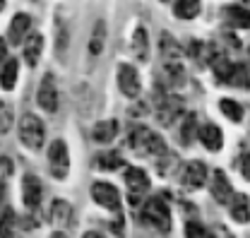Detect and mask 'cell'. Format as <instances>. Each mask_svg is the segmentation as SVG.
Returning a JSON list of instances; mask_svg holds the SVG:
<instances>
[{
	"label": "cell",
	"instance_id": "cell-35",
	"mask_svg": "<svg viewBox=\"0 0 250 238\" xmlns=\"http://www.w3.org/2000/svg\"><path fill=\"white\" fill-rule=\"evenodd\" d=\"M241 173H243L246 180H250V151H246V154L241 156Z\"/></svg>",
	"mask_w": 250,
	"mask_h": 238
},
{
	"label": "cell",
	"instance_id": "cell-18",
	"mask_svg": "<svg viewBox=\"0 0 250 238\" xmlns=\"http://www.w3.org/2000/svg\"><path fill=\"white\" fill-rule=\"evenodd\" d=\"M224 17L236 29H250V7H246V5H226Z\"/></svg>",
	"mask_w": 250,
	"mask_h": 238
},
{
	"label": "cell",
	"instance_id": "cell-22",
	"mask_svg": "<svg viewBox=\"0 0 250 238\" xmlns=\"http://www.w3.org/2000/svg\"><path fill=\"white\" fill-rule=\"evenodd\" d=\"M104 46H106V20H96L89 36V56L99 58L104 53Z\"/></svg>",
	"mask_w": 250,
	"mask_h": 238
},
{
	"label": "cell",
	"instance_id": "cell-36",
	"mask_svg": "<svg viewBox=\"0 0 250 238\" xmlns=\"http://www.w3.org/2000/svg\"><path fill=\"white\" fill-rule=\"evenodd\" d=\"M130 116H137V118H140V116H147V106H145V104H137V108L132 106V108H130Z\"/></svg>",
	"mask_w": 250,
	"mask_h": 238
},
{
	"label": "cell",
	"instance_id": "cell-30",
	"mask_svg": "<svg viewBox=\"0 0 250 238\" xmlns=\"http://www.w3.org/2000/svg\"><path fill=\"white\" fill-rule=\"evenodd\" d=\"M219 108H221V113L231 120V123H241V120H243V113H246L243 106H241L238 101H233V99H221V101H219Z\"/></svg>",
	"mask_w": 250,
	"mask_h": 238
},
{
	"label": "cell",
	"instance_id": "cell-17",
	"mask_svg": "<svg viewBox=\"0 0 250 238\" xmlns=\"http://www.w3.org/2000/svg\"><path fill=\"white\" fill-rule=\"evenodd\" d=\"M159 53L164 56L166 63H178L183 56V46L168 34V31H161L159 34Z\"/></svg>",
	"mask_w": 250,
	"mask_h": 238
},
{
	"label": "cell",
	"instance_id": "cell-2",
	"mask_svg": "<svg viewBox=\"0 0 250 238\" xmlns=\"http://www.w3.org/2000/svg\"><path fill=\"white\" fill-rule=\"evenodd\" d=\"M17 130H20L17 132L20 135V142L27 149L39 151V149L43 147V142H46V125H43V120H39L34 113H24L20 118V128Z\"/></svg>",
	"mask_w": 250,
	"mask_h": 238
},
{
	"label": "cell",
	"instance_id": "cell-19",
	"mask_svg": "<svg viewBox=\"0 0 250 238\" xmlns=\"http://www.w3.org/2000/svg\"><path fill=\"white\" fill-rule=\"evenodd\" d=\"M116 135H118V120H113V118L99 120V123L92 128V137H94V142H99V145L113 142Z\"/></svg>",
	"mask_w": 250,
	"mask_h": 238
},
{
	"label": "cell",
	"instance_id": "cell-1",
	"mask_svg": "<svg viewBox=\"0 0 250 238\" xmlns=\"http://www.w3.org/2000/svg\"><path fill=\"white\" fill-rule=\"evenodd\" d=\"M127 145L135 149L137 154H152V156H164V154H166V142H164V137L156 135L154 130L145 128V125L130 130Z\"/></svg>",
	"mask_w": 250,
	"mask_h": 238
},
{
	"label": "cell",
	"instance_id": "cell-10",
	"mask_svg": "<svg viewBox=\"0 0 250 238\" xmlns=\"http://www.w3.org/2000/svg\"><path fill=\"white\" fill-rule=\"evenodd\" d=\"M125 185H127V190H130V202L135 205L147 190H149V185H152V180L147 176V171L145 169H137V166H132V169H127L125 171Z\"/></svg>",
	"mask_w": 250,
	"mask_h": 238
},
{
	"label": "cell",
	"instance_id": "cell-12",
	"mask_svg": "<svg viewBox=\"0 0 250 238\" xmlns=\"http://www.w3.org/2000/svg\"><path fill=\"white\" fill-rule=\"evenodd\" d=\"M41 197H43V185H41L39 176L27 173V176L22 178V202H24V207L36 209L41 205Z\"/></svg>",
	"mask_w": 250,
	"mask_h": 238
},
{
	"label": "cell",
	"instance_id": "cell-14",
	"mask_svg": "<svg viewBox=\"0 0 250 238\" xmlns=\"http://www.w3.org/2000/svg\"><path fill=\"white\" fill-rule=\"evenodd\" d=\"M48 221L56 231L65 229L70 221H72V205L67 200H53L51 209H48Z\"/></svg>",
	"mask_w": 250,
	"mask_h": 238
},
{
	"label": "cell",
	"instance_id": "cell-42",
	"mask_svg": "<svg viewBox=\"0 0 250 238\" xmlns=\"http://www.w3.org/2000/svg\"><path fill=\"white\" fill-rule=\"evenodd\" d=\"M241 2H243V5H246V7H250V0H241Z\"/></svg>",
	"mask_w": 250,
	"mask_h": 238
},
{
	"label": "cell",
	"instance_id": "cell-11",
	"mask_svg": "<svg viewBox=\"0 0 250 238\" xmlns=\"http://www.w3.org/2000/svg\"><path fill=\"white\" fill-rule=\"evenodd\" d=\"M29 34H31V17L27 12H17L10 20V27H7V43L20 46V43H24V39Z\"/></svg>",
	"mask_w": 250,
	"mask_h": 238
},
{
	"label": "cell",
	"instance_id": "cell-37",
	"mask_svg": "<svg viewBox=\"0 0 250 238\" xmlns=\"http://www.w3.org/2000/svg\"><path fill=\"white\" fill-rule=\"evenodd\" d=\"M7 56V39H0V60Z\"/></svg>",
	"mask_w": 250,
	"mask_h": 238
},
{
	"label": "cell",
	"instance_id": "cell-16",
	"mask_svg": "<svg viewBox=\"0 0 250 238\" xmlns=\"http://www.w3.org/2000/svg\"><path fill=\"white\" fill-rule=\"evenodd\" d=\"M200 142H202V147L209 149V151H219V149L224 147V132H221V128L214 125V123H205L202 128H200Z\"/></svg>",
	"mask_w": 250,
	"mask_h": 238
},
{
	"label": "cell",
	"instance_id": "cell-15",
	"mask_svg": "<svg viewBox=\"0 0 250 238\" xmlns=\"http://www.w3.org/2000/svg\"><path fill=\"white\" fill-rule=\"evenodd\" d=\"M41 51H43V36L39 31H31L29 36L24 39L22 43V56H24V63L29 67H36L39 60H41Z\"/></svg>",
	"mask_w": 250,
	"mask_h": 238
},
{
	"label": "cell",
	"instance_id": "cell-29",
	"mask_svg": "<svg viewBox=\"0 0 250 238\" xmlns=\"http://www.w3.org/2000/svg\"><path fill=\"white\" fill-rule=\"evenodd\" d=\"M0 238H17V216H15V209H5L0 214Z\"/></svg>",
	"mask_w": 250,
	"mask_h": 238
},
{
	"label": "cell",
	"instance_id": "cell-20",
	"mask_svg": "<svg viewBox=\"0 0 250 238\" xmlns=\"http://www.w3.org/2000/svg\"><path fill=\"white\" fill-rule=\"evenodd\" d=\"M229 214H231V219H233V221L246 224V221L250 219V200H248V195H243V193H233V197H231V202H229Z\"/></svg>",
	"mask_w": 250,
	"mask_h": 238
},
{
	"label": "cell",
	"instance_id": "cell-27",
	"mask_svg": "<svg viewBox=\"0 0 250 238\" xmlns=\"http://www.w3.org/2000/svg\"><path fill=\"white\" fill-rule=\"evenodd\" d=\"M231 87H238V89H250V72L243 63H233V70L229 75V82Z\"/></svg>",
	"mask_w": 250,
	"mask_h": 238
},
{
	"label": "cell",
	"instance_id": "cell-33",
	"mask_svg": "<svg viewBox=\"0 0 250 238\" xmlns=\"http://www.w3.org/2000/svg\"><path fill=\"white\" fill-rule=\"evenodd\" d=\"M12 171H15V166H12V161L7 159V156H0V180L5 183V180L12 176Z\"/></svg>",
	"mask_w": 250,
	"mask_h": 238
},
{
	"label": "cell",
	"instance_id": "cell-7",
	"mask_svg": "<svg viewBox=\"0 0 250 238\" xmlns=\"http://www.w3.org/2000/svg\"><path fill=\"white\" fill-rule=\"evenodd\" d=\"M118 89L127 99H140L142 80H140V72L135 70V65H130V63H121L118 65Z\"/></svg>",
	"mask_w": 250,
	"mask_h": 238
},
{
	"label": "cell",
	"instance_id": "cell-38",
	"mask_svg": "<svg viewBox=\"0 0 250 238\" xmlns=\"http://www.w3.org/2000/svg\"><path fill=\"white\" fill-rule=\"evenodd\" d=\"M82 238H106V236H104V234H99V231H87Z\"/></svg>",
	"mask_w": 250,
	"mask_h": 238
},
{
	"label": "cell",
	"instance_id": "cell-4",
	"mask_svg": "<svg viewBox=\"0 0 250 238\" xmlns=\"http://www.w3.org/2000/svg\"><path fill=\"white\" fill-rule=\"evenodd\" d=\"M48 169H51L53 178H67V173H70V151H67L65 140H53L48 145Z\"/></svg>",
	"mask_w": 250,
	"mask_h": 238
},
{
	"label": "cell",
	"instance_id": "cell-3",
	"mask_svg": "<svg viewBox=\"0 0 250 238\" xmlns=\"http://www.w3.org/2000/svg\"><path fill=\"white\" fill-rule=\"evenodd\" d=\"M142 221L147 226L156 229L159 234H168L171 231V209L168 205L161 200V197H149L145 202V209H142Z\"/></svg>",
	"mask_w": 250,
	"mask_h": 238
},
{
	"label": "cell",
	"instance_id": "cell-25",
	"mask_svg": "<svg viewBox=\"0 0 250 238\" xmlns=\"http://www.w3.org/2000/svg\"><path fill=\"white\" fill-rule=\"evenodd\" d=\"M202 0H173V15L178 20H195L200 15Z\"/></svg>",
	"mask_w": 250,
	"mask_h": 238
},
{
	"label": "cell",
	"instance_id": "cell-23",
	"mask_svg": "<svg viewBox=\"0 0 250 238\" xmlns=\"http://www.w3.org/2000/svg\"><path fill=\"white\" fill-rule=\"evenodd\" d=\"M161 80L166 82V87H168V89H173V87L183 85V82H186V70H183V65H181V63H164Z\"/></svg>",
	"mask_w": 250,
	"mask_h": 238
},
{
	"label": "cell",
	"instance_id": "cell-32",
	"mask_svg": "<svg viewBox=\"0 0 250 238\" xmlns=\"http://www.w3.org/2000/svg\"><path fill=\"white\" fill-rule=\"evenodd\" d=\"M186 238H212V234H209L202 224H197V221H188Z\"/></svg>",
	"mask_w": 250,
	"mask_h": 238
},
{
	"label": "cell",
	"instance_id": "cell-39",
	"mask_svg": "<svg viewBox=\"0 0 250 238\" xmlns=\"http://www.w3.org/2000/svg\"><path fill=\"white\" fill-rule=\"evenodd\" d=\"M51 238H67V236H65L62 231H53V234H51Z\"/></svg>",
	"mask_w": 250,
	"mask_h": 238
},
{
	"label": "cell",
	"instance_id": "cell-40",
	"mask_svg": "<svg viewBox=\"0 0 250 238\" xmlns=\"http://www.w3.org/2000/svg\"><path fill=\"white\" fill-rule=\"evenodd\" d=\"M2 197H5V183L0 180V202H2Z\"/></svg>",
	"mask_w": 250,
	"mask_h": 238
},
{
	"label": "cell",
	"instance_id": "cell-28",
	"mask_svg": "<svg viewBox=\"0 0 250 238\" xmlns=\"http://www.w3.org/2000/svg\"><path fill=\"white\" fill-rule=\"evenodd\" d=\"M96 166L101 171H116V169H123L125 166V159L121 154H116V151H101L96 156Z\"/></svg>",
	"mask_w": 250,
	"mask_h": 238
},
{
	"label": "cell",
	"instance_id": "cell-9",
	"mask_svg": "<svg viewBox=\"0 0 250 238\" xmlns=\"http://www.w3.org/2000/svg\"><path fill=\"white\" fill-rule=\"evenodd\" d=\"M207 176H209V171H207L205 161H200V159L188 161L181 169V183L186 185L188 190H200L207 183Z\"/></svg>",
	"mask_w": 250,
	"mask_h": 238
},
{
	"label": "cell",
	"instance_id": "cell-43",
	"mask_svg": "<svg viewBox=\"0 0 250 238\" xmlns=\"http://www.w3.org/2000/svg\"><path fill=\"white\" fill-rule=\"evenodd\" d=\"M159 2H171V0H159Z\"/></svg>",
	"mask_w": 250,
	"mask_h": 238
},
{
	"label": "cell",
	"instance_id": "cell-44",
	"mask_svg": "<svg viewBox=\"0 0 250 238\" xmlns=\"http://www.w3.org/2000/svg\"><path fill=\"white\" fill-rule=\"evenodd\" d=\"M0 106H2V104H0Z\"/></svg>",
	"mask_w": 250,
	"mask_h": 238
},
{
	"label": "cell",
	"instance_id": "cell-6",
	"mask_svg": "<svg viewBox=\"0 0 250 238\" xmlns=\"http://www.w3.org/2000/svg\"><path fill=\"white\" fill-rule=\"evenodd\" d=\"M36 104L43 113H56L58 111V87H56V80L51 72L43 75V80L39 82V89H36Z\"/></svg>",
	"mask_w": 250,
	"mask_h": 238
},
{
	"label": "cell",
	"instance_id": "cell-41",
	"mask_svg": "<svg viewBox=\"0 0 250 238\" xmlns=\"http://www.w3.org/2000/svg\"><path fill=\"white\" fill-rule=\"evenodd\" d=\"M2 10H5V0H0V12H2Z\"/></svg>",
	"mask_w": 250,
	"mask_h": 238
},
{
	"label": "cell",
	"instance_id": "cell-5",
	"mask_svg": "<svg viewBox=\"0 0 250 238\" xmlns=\"http://www.w3.org/2000/svg\"><path fill=\"white\" fill-rule=\"evenodd\" d=\"M156 118L161 125H173L178 116L183 113V101L173 94H166V91H159V99H156Z\"/></svg>",
	"mask_w": 250,
	"mask_h": 238
},
{
	"label": "cell",
	"instance_id": "cell-26",
	"mask_svg": "<svg viewBox=\"0 0 250 238\" xmlns=\"http://www.w3.org/2000/svg\"><path fill=\"white\" fill-rule=\"evenodd\" d=\"M200 135V130H197V118H195V113H186V118L181 123V132H178V140H181V145H192V140Z\"/></svg>",
	"mask_w": 250,
	"mask_h": 238
},
{
	"label": "cell",
	"instance_id": "cell-31",
	"mask_svg": "<svg viewBox=\"0 0 250 238\" xmlns=\"http://www.w3.org/2000/svg\"><path fill=\"white\" fill-rule=\"evenodd\" d=\"M15 123V113H12V106L10 104H2L0 106V135H7L10 128Z\"/></svg>",
	"mask_w": 250,
	"mask_h": 238
},
{
	"label": "cell",
	"instance_id": "cell-13",
	"mask_svg": "<svg viewBox=\"0 0 250 238\" xmlns=\"http://www.w3.org/2000/svg\"><path fill=\"white\" fill-rule=\"evenodd\" d=\"M212 197L219 205H229L233 197V185L221 169H214V173H212Z\"/></svg>",
	"mask_w": 250,
	"mask_h": 238
},
{
	"label": "cell",
	"instance_id": "cell-8",
	"mask_svg": "<svg viewBox=\"0 0 250 238\" xmlns=\"http://www.w3.org/2000/svg\"><path fill=\"white\" fill-rule=\"evenodd\" d=\"M92 200L111 212H121V193L116 185H111L106 180H96L92 185Z\"/></svg>",
	"mask_w": 250,
	"mask_h": 238
},
{
	"label": "cell",
	"instance_id": "cell-34",
	"mask_svg": "<svg viewBox=\"0 0 250 238\" xmlns=\"http://www.w3.org/2000/svg\"><path fill=\"white\" fill-rule=\"evenodd\" d=\"M65 48H67V29L61 27V29H58V36H56V51H58V53H65Z\"/></svg>",
	"mask_w": 250,
	"mask_h": 238
},
{
	"label": "cell",
	"instance_id": "cell-24",
	"mask_svg": "<svg viewBox=\"0 0 250 238\" xmlns=\"http://www.w3.org/2000/svg\"><path fill=\"white\" fill-rule=\"evenodd\" d=\"M132 53L140 60L149 58V34L145 27H135L132 31Z\"/></svg>",
	"mask_w": 250,
	"mask_h": 238
},
{
	"label": "cell",
	"instance_id": "cell-21",
	"mask_svg": "<svg viewBox=\"0 0 250 238\" xmlns=\"http://www.w3.org/2000/svg\"><path fill=\"white\" fill-rule=\"evenodd\" d=\"M17 77H20V60L7 58L5 65L0 67V87L5 91H12L17 85Z\"/></svg>",
	"mask_w": 250,
	"mask_h": 238
}]
</instances>
